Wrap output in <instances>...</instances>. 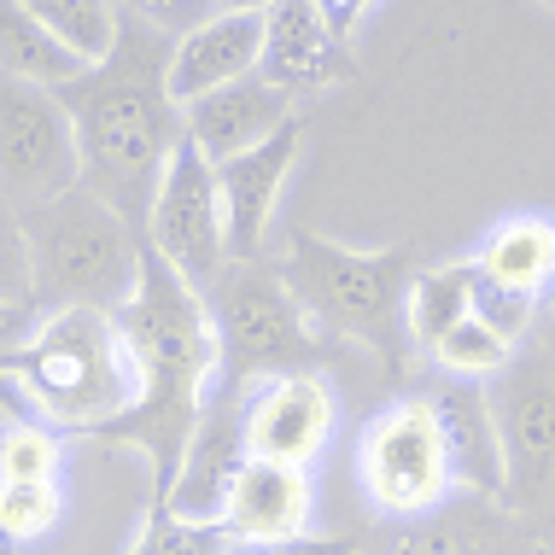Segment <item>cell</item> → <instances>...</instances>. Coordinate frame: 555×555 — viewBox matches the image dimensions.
Instances as JSON below:
<instances>
[{
	"label": "cell",
	"mask_w": 555,
	"mask_h": 555,
	"mask_svg": "<svg viewBox=\"0 0 555 555\" xmlns=\"http://www.w3.org/2000/svg\"><path fill=\"white\" fill-rule=\"evenodd\" d=\"M486 410L503 444V508L544 527L555 520V345H515L486 380Z\"/></svg>",
	"instance_id": "obj_7"
},
{
	"label": "cell",
	"mask_w": 555,
	"mask_h": 555,
	"mask_svg": "<svg viewBox=\"0 0 555 555\" xmlns=\"http://www.w3.org/2000/svg\"><path fill=\"white\" fill-rule=\"evenodd\" d=\"M146 246L158 251L188 287H211L217 269L229 263V234H222V188H217V164H205V153L182 134V146L170 153L146 211Z\"/></svg>",
	"instance_id": "obj_10"
},
{
	"label": "cell",
	"mask_w": 555,
	"mask_h": 555,
	"mask_svg": "<svg viewBox=\"0 0 555 555\" xmlns=\"http://www.w3.org/2000/svg\"><path fill=\"white\" fill-rule=\"evenodd\" d=\"M427 403H433V415H439L456 491L503 503V444H498V427H491V410H486V386L450 380L444 374V380L427 386Z\"/></svg>",
	"instance_id": "obj_19"
},
{
	"label": "cell",
	"mask_w": 555,
	"mask_h": 555,
	"mask_svg": "<svg viewBox=\"0 0 555 555\" xmlns=\"http://www.w3.org/2000/svg\"><path fill=\"white\" fill-rule=\"evenodd\" d=\"M538 555H555V520H544V527H538Z\"/></svg>",
	"instance_id": "obj_36"
},
{
	"label": "cell",
	"mask_w": 555,
	"mask_h": 555,
	"mask_svg": "<svg viewBox=\"0 0 555 555\" xmlns=\"http://www.w3.org/2000/svg\"><path fill=\"white\" fill-rule=\"evenodd\" d=\"M339 422L334 386L322 374H275V380H258L240 403V433H246V456L258 462H293V468H310V462L327 450Z\"/></svg>",
	"instance_id": "obj_12"
},
{
	"label": "cell",
	"mask_w": 555,
	"mask_h": 555,
	"mask_svg": "<svg viewBox=\"0 0 555 555\" xmlns=\"http://www.w3.org/2000/svg\"><path fill=\"white\" fill-rule=\"evenodd\" d=\"M77 70L82 65L29 18L24 0H0V77H18L36 88H65Z\"/></svg>",
	"instance_id": "obj_22"
},
{
	"label": "cell",
	"mask_w": 555,
	"mask_h": 555,
	"mask_svg": "<svg viewBox=\"0 0 555 555\" xmlns=\"http://www.w3.org/2000/svg\"><path fill=\"white\" fill-rule=\"evenodd\" d=\"M18 422H24V415H18V410H12V403H7V392H0V444H7V433H12V427H18Z\"/></svg>",
	"instance_id": "obj_35"
},
{
	"label": "cell",
	"mask_w": 555,
	"mask_h": 555,
	"mask_svg": "<svg viewBox=\"0 0 555 555\" xmlns=\"http://www.w3.org/2000/svg\"><path fill=\"white\" fill-rule=\"evenodd\" d=\"M269 7H275V0H217V12H251V18H263Z\"/></svg>",
	"instance_id": "obj_34"
},
{
	"label": "cell",
	"mask_w": 555,
	"mask_h": 555,
	"mask_svg": "<svg viewBox=\"0 0 555 555\" xmlns=\"http://www.w3.org/2000/svg\"><path fill=\"white\" fill-rule=\"evenodd\" d=\"M474 269L520 298H538L544 287H555V217H538V211L503 217L486 234Z\"/></svg>",
	"instance_id": "obj_20"
},
{
	"label": "cell",
	"mask_w": 555,
	"mask_h": 555,
	"mask_svg": "<svg viewBox=\"0 0 555 555\" xmlns=\"http://www.w3.org/2000/svg\"><path fill=\"white\" fill-rule=\"evenodd\" d=\"M129 555H234L217 520H176L170 508H146V527Z\"/></svg>",
	"instance_id": "obj_27"
},
{
	"label": "cell",
	"mask_w": 555,
	"mask_h": 555,
	"mask_svg": "<svg viewBox=\"0 0 555 555\" xmlns=\"http://www.w3.org/2000/svg\"><path fill=\"white\" fill-rule=\"evenodd\" d=\"M170 36L124 18L106 65L77 70L65 88H53L70 112L82 158V188L100 205H112L134 234H146V211L170 153L182 146V106L170 100Z\"/></svg>",
	"instance_id": "obj_1"
},
{
	"label": "cell",
	"mask_w": 555,
	"mask_h": 555,
	"mask_svg": "<svg viewBox=\"0 0 555 555\" xmlns=\"http://www.w3.org/2000/svg\"><path fill=\"white\" fill-rule=\"evenodd\" d=\"M112 317L124 327L134 374H141V398H134L129 415L100 427V439L134 444L153 456V508H164L176 474H182L193 427H199L205 403L217 392V327L211 310H205V293L188 287L146 240H141L134 293Z\"/></svg>",
	"instance_id": "obj_2"
},
{
	"label": "cell",
	"mask_w": 555,
	"mask_h": 555,
	"mask_svg": "<svg viewBox=\"0 0 555 555\" xmlns=\"http://www.w3.org/2000/svg\"><path fill=\"white\" fill-rule=\"evenodd\" d=\"M59 456H65V444L53 427L18 422L0 444V486H59Z\"/></svg>",
	"instance_id": "obj_25"
},
{
	"label": "cell",
	"mask_w": 555,
	"mask_h": 555,
	"mask_svg": "<svg viewBox=\"0 0 555 555\" xmlns=\"http://www.w3.org/2000/svg\"><path fill=\"white\" fill-rule=\"evenodd\" d=\"M258 77L275 94H322L351 77V53L334 29L322 24V12L310 0H275L263 12V53H258Z\"/></svg>",
	"instance_id": "obj_15"
},
{
	"label": "cell",
	"mask_w": 555,
	"mask_h": 555,
	"mask_svg": "<svg viewBox=\"0 0 555 555\" xmlns=\"http://www.w3.org/2000/svg\"><path fill=\"white\" fill-rule=\"evenodd\" d=\"M474 281H479L474 258L415 269V281H410V339L422 345V351L439 334H450L456 322L474 317Z\"/></svg>",
	"instance_id": "obj_23"
},
{
	"label": "cell",
	"mask_w": 555,
	"mask_h": 555,
	"mask_svg": "<svg viewBox=\"0 0 555 555\" xmlns=\"http://www.w3.org/2000/svg\"><path fill=\"white\" fill-rule=\"evenodd\" d=\"M363 532H339V538H293V544H269V550H234V555H357Z\"/></svg>",
	"instance_id": "obj_32"
},
{
	"label": "cell",
	"mask_w": 555,
	"mask_h": 555,
	"mask_svg": "<svg viewBox=\"0 0 555 555\" xmlns=\"http://www.w3.org/2000/svg\"><path fill=\"white\" fill-rule=\"evenodd\" d=\"M293 100L275 94L263 77H240L217 94L193 100L182 106V124H188V141L205 153V164H229L240 153H251L258 141H269L281 124H293Z\"/></svg>",
	"instance_id": "obj_18"
},
{
	"label": "cell",
	"mask_w": 555,
	"mask_h": 555,
	"mask_svg": "<svg viewBox=\"0 0 555 555\" xmlns=\"http://www.w3.org/2000/svg\"><path fill=\"white\" fill-rule=\"evenodd\" d=\"M36 305H0V369L12 374V363H18V351L29 345V334H36Z\"/></svg>",
	"instance_id": "obj_31"
},
{
	"label": "cell",
	"mask_w": 555,
	"mask_h": 555,
	"mask_svg": "<svg viewBox=\"0 0 555 555\" xmlns=\"http://www.w3.org/2000/svg\"><path fill=\"white\" fill-rule=\"evenodd\" d=\"M205 310L217 327V392L240 398V386L275 380V374H317L334 357V339L305 317V305L263 258L222 263L205 287Z\"/></svg>",
	"instance_id": "obj_6"
},
{
	"label": "cell",
	"mask_w": 555,
	"mask_h": 555,
	"mask_svg": "<svg viewBox=\"0 0 555 555\" xmlns=\"http://www.w3.org/2000/svg\"><path fill=\"white\" fill-rule=\"evenodd\" d=\"M263 53V18L251 12H211L199 29H188L170 48V100L193 106V100L217 94L240 77H258Z\"/></svg>",
	"instance_id": "obj_17"
},
{
	"label": "cell",
	"mask_w": 555,
	"mask_h": 555,
	"mask_svg": "<svg viewBox=\"0 0 555 555\" xmlns=\"http://www.w3.org/2000/svg\"><path fill=\"white\" fill-rule=\"evenodd\" d=\"M0 305H36L24 222H18V211H12V205H0Z\"/></svg>",
	"instance_id": "obj_29"
},
{
	"label": "cell",
	"mask_w": 555,
	"mask_h": 555,
	"mask_svg": "<svg viewBox=\"0 0 555 555\" xmlns=\"http://www.w3.org/2000/svg\"><path fill=\"white\" fill-rule=\"evenodd\" d=\"M532 310H538V298H520V293H508V287H498V281H486V275L474 281V317L486 327H498L508 345H520L532 334Z\"/></svg>",
	"instance_id": "obj_28"
},
{
	"label": "cell",
	"mask_w": 555,
	"mask_h": 555,
	"mask_svg": "<svg viewBox=\"0 0 555 555\" xmlns=\"http://www.w3.org/2000/svg\"><path fill=\"white\" fill-rule=\"evenodd\" d=\"M70 188H82L70 112L53 88L0 77V205L36 211Z\"/></svg>",
	"instance_id": "obj_9"
},
{
	"label": "cell",
	"mask_w": 555,
	"mask_h": 555,
	"mask_svg": "<svg viewBox=\"0 0 555 555\" xmlns=\"http://www.w3.org/2000/svg\"><path fill=\"white\" fill-rule=\"evenodd\" d=\"M36 310H117L141 275V234L88 188L18 211Z\"/></svg>",
	"instance_id": "obj_5"
},
{
	"label": "cell",
	"mask_w": 555,
	"mask_h": 555,
	"mask_svg": "<svg viewBox=\"0 0 555 555\" xmlns=\"http://www.w3.org/2000/svg\"><path fill=\"white\" fill-rule=\"evenodd\" d=\"M310 520H317V479H310V468L251 456L234 479L229 503H222L217 527L229 532L234 550H269V544L310 538Z\"/></svg>",
	"instance_id": "obj_14"
},
{
	"label": "cell",
	"mask_w": 555,
	"mask_h": 555,
	"mask_svg": "<svg viewBox=\"0 0 555 555\" xmlns=\"http://www.w3.org/2000/svg\"><path fill=\"white\" fill-rule=\"evenodd\" d=\"M310 7H317V12H322V24H327V29H334V36L345 41L357 24H363V12L374 7V0H310Z\"/></svg>",
	"instance_id": "obj_33"
},
{
	"label": "cell",
	"mask_w": 555,
	"mask_h": 555,
	"mask_svg": "<svg viewBox=\"0 0 555 555\" xmlns=\"http://www.w3.org/2000/svg\"><path fill=\"white\" fill-rule=\"evenodd\" d=\"M298 141H305V117L281 124L269 141L251 146V153L217 164L222 234H229V258L234 263L263 258V240H269V222H275L281 188H287V176H293V164H298Z\"/></svg>",
	"instance_id": "obj_13"
},
{
	"label": "cell",
	"mask_w": 555,
	"mask_h": 555,
	"mask_svg": "<svg viewBox=\"0 0 555 555\" xmlns=\"http://www.w3.org/2000/svg\"><path fill=\"white\" fill-rule=\"evenodd\" d=\"M12 374L36 398V410L65 433L112 427L141 398V374L112 310H41Z\"/></svg>",
	"instance_id": "obj_4"
},
{
	"label": "cell",
	"mask_w": 555,
	"mask_h": 555,
	"mask_svg": "<svg viewBox=\"0 0 555 555\" xmlns=\"http://www.w3.org/2000/svg\"><path fill=\"white\" fill-rule=\"evenodd\" d=\"M246 462L251 456H246V433H240V403L211 392L164 508H170L176 520H222V503H229V491H234V479Z\"/></svg>",
	"instance_id": "obj_16"
},
{
	"label": "cell",
	"mask_w": 555,
	"mask_h": 555,
	"mask_svg": "<svg viewBox=\"0 0 555 555\" xmlns=\"http://www.w3.org/2000/svg\"><path fill=\"white\" fill-rule=\"evenodd\" d=\"M508 357H515V345H508L498 327H486L479 317L456 322L450 334H439L427 345V363L439 374H450V380H479V386H486L498 369H508Z\"/></svg>",
	"instance_id": "obj_24"
},
{
	"label": "cell",
	"mask_w": 555,
	"mask_h": 555,
	"mask_svg": "<svg viewBox=\"0 0 555 555\" xmlns=\"http://www.w3.org/2000/svg\"><path fill=\"white\" fill-rule=\"evenodd\" d=\"M275 269L327 339L369 345L386 380L410 374V281L422 269L415 240H398L386 251H351L310 229H287V251Z\"/></svg>",
	"instance_id": "obj_3"
},
{
	"label": "cell",
	"mask_w": 555,
	"mask_h": 555,
	"mask_svg": "<svg viewBox=\"0 0 555 555\" xmlns=\"http://www.w3.org/2000/svg\"><path fill=\"white\" fill-rule=\"evenodd\" d=\"M357 555H538V527L498 498L450 491L415 520H386Z\"/></svg>",
	"instance_id": "obj_11"
},
{
	"label": "cell",
	"mask_w": 555,
	"mask_h": 555,
	"mask_svg": "<svg viewBox=\"0 0 555 555\" xmlns=\"http://www.w3.org/2000/svg\"><path fill=\"white\" fill-rule=\"evenodd\" d=\"M117 12H124V18H141L146 29H158V36H170V41H182L188 29H199L211 18L217 0H117Z\"/></svg>",
	"instance_id": "obj_30"
},
{
	"label": "cell",
	"mask_w": 555,
	"mask_h": 555,
	"mask_svg": "<svg viewBox=\"0 0 555 555\" xmlns=\"http://www.w3.org/2000/svg\"><path fill=\"white\" fill-rule=\"evenodd\" d=\"M59 515H65V491L59 486H0V550L48 538Z\"/></svg>",
	"instance_id": "obj_26"
},
{
	"label": "cell",
	"mask_w": 555,
	"mask_h": 555,
	"mask_svg": "<svg viewBox=\"0 0 555 555\" xmlns=\"http://www.w3.org/2000/svg\"><path fill=\"white\" fill-rule=\"evenodd\" d=\"M357 479H363V498L380 520H415L456 491L427 392H403L386 410H374L363 444H357Z\"/></svg>",
	"instance_id": "obj_8"
},
{
	"label": "cell",
	"mask_w": 555,
	"mask_h": 555,
	"mask_svg": "<svg viewBox=\"0 0 555 555\" xmlns=\"http://www.w3.org/2000/svg\"><path fill=\"white\" fill-rule=\"evenodd\" d=\"M24 7L82 70L106 65L117 48V29H124L117 0H24Z\"/></svg>",
	"instance_id": "obj_21"
}]
</instances>
